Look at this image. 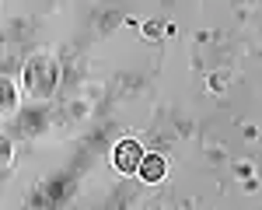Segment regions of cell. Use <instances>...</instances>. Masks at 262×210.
I'll use <instances>...</instances> for the list:
<instances>
[{
    "label": "cell",
    "instance_id": "2",
    "mask_svg": "<svg viewBox=\"0 0 262 210\" xmlns=\"http://www.w3.org/2000/svg\"><path fill=\"white\" fill-rule=\"evenodd\" d=\"M137 172H140L143 182H158V179H164V158H158V154H143L140 165H137Z\"/></svg>",
    "mask_w": 262,
    "mask_h": 210
},
{
    "label": "cell",
    "instance_id": "1",
    "mask_svg": "<svg viewBox=\"0 0 262 210\" xmlns=\"http://www.w3.org/2000/svg\"><path fill=\"white\" fill-rule=\"evenodd\" d=\"M140 158H143V151H140V144H137V140H122V144L112 151V165L119 168L122 175H126V172H137Z\"/></svg>",
    "mask_w": 262,
    "mask_h": 210
},
{
    "label": "cell",
    "instance_id": "3",
    "mask_svg": "<svg viewBox=\"0 0 262 210\" xmlns=\"http://www.w3.org/2000/svg\"><path fill=\"white\" fill-rule=\"evenodd\" d=\"M0 102H4V105H11V102H14V91H11L7 84H0Z\"/></svg>",
    "mask_w": 262,
    "mask_h": 210
}]
</instances>
